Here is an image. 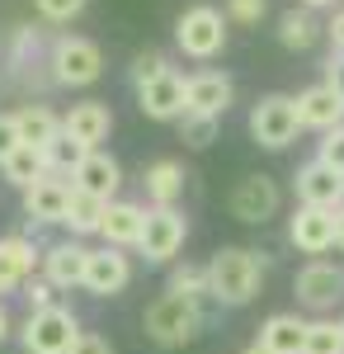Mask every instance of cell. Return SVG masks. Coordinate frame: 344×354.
<instances>
[{
  "instance_id": "cell-12",
  "label": "cell",
  "mask_w": 344,
  "mask_h": 354,
  "mask_svg": "<svg viewBox=\"0 0 344 354\" xmlns=\"http://www.w3.org/2000/svg\"><path fill=\"white\" fill-rule=\"evenodd\" d=\"M236 100V85L227 71H193L184 76V113H208V118H222Z\"/></svg>"
},
{
  "instance_id": "cell-19",
  "label": "cell",
  "mask_w": 344,
  "mask_h": 354,
  "mask_svg": "<svg viewBox=\"0 0 344 354\" xmlns=\"http://www.w3.org/2000/svg\"><path fill=\"white\" fill-rule=\"evenodd\" d=\"M297 118H302V128L330 133V128L344 123V100L325 81H316V85H307V90L297 95Z\"/></svg>"
},
{
  "instance_id": "cell-39",
  "label": "cell",
  "mask_w": 344,
  "mask_h": 354,
  "mask_svg": "<svg viewBox=\"0 0 344 354\" xmlns=\"http://www.w3.org/2000/svg\"><path fill=\"white\" fill-rule=\"evenodd\" d=\"M325 85L344 100V53H330V62H325Z\"/></svg>"
},
{
  "instance_id": "cell-36",
  "label": "cell",
  "mask_w": 344,
  "mask_h": 354,
  "mask_svg": "<svg viewBox=\"0 0 344 354\" xmlns=\"http://www.w3.org/2000/svg\"><path fill=\"white\" fill-rule=\"evenodd\" d=\"M57 288L48 283V279H28L24 283V298H28V312H48V307H57V298H52Z\"/></svg>"
},
{
  "instance_id": "cell-1",
  "label": "cell",
  "mask_w": 344,
  "mask_h": 354,
  "mask_svg": "<svg viewBox=\"0 0 344 354\" xmlns=\"http://www.w3.org/2000/svg\"><path fill=\"white\" fill-rule=\"evenodd\" d=\"M260 283H265V255L250 250V245H222L208 260V288L212 302H222V307L255 302Z\"/></svg>"
},
{
  "instance_id": "cell-15",
  "label": "cell",
  "mask_w": 344,
  "mask_h": 354,
  "mask_svg": "<svg viewBox=\"0 0 344 354\" xmlns=\"http://www.w3.org/2000/svg\"><path fill=\"white\" fill-rule=\"evenodd\" d=\"M292 185H297V203H307V208H344V175H335L330 165L321 161H307L297 175H292Z\"/></svg>"
},
{
  "instance_id": "cell-8",
  "label": "cell",
  "mask_w": 344,
  "mask_h": 354,
  "mask_svg": "<svg viewBox=\"0 0 344 354\" xmlns=\"http://www.w3.org/2000/svg\"><path fill=\"white\" fill-rule=\"evenodd\" d=\"M292 293H297L302 307H312V312H330L344 298V270L330 265V260H307L297 270V279H292Z\"/></svg>"
},
{
  "instance_id": "cell-4",
  "label": "cell",
  "mask_w": 344,
  "mask_h": 354,
  "mask_svg": "<svg viewBox=\"0 0 344 354\" xmlns=\"http://www.w3.org/2000/svg\"><path fill=\"white\" fill-rule=\"evenodd\" d=\"M48 66H52V81L57 85H95L104 76V53H99V43H90V38H80V33H61L52 43V53H48Z\"/></svg>"
},
{
  "instance_id": "cell-14",
  "label": "cell",
  "mask_w": 344,
  "mask_h": 354,
  "mask_svg": "<svg viewBox=\"0 0 344 354\" xmlns=\"http://www.w3.org/2000/svg\"><path fill=\"white\" fill-rule=\"evenodd\" d=\"M61 133L71 142H80L85 151H99V142L113 133V109L104 100H80V104H71L61 113Z\"/></svg>"
},
{
  "instance_id": "cell-32",
  "label": "cell",
  "mask_w": 344,
  "mask_h": 354,
  "mask_svg": "<svg viewBox=\"0 0 344 354\" xmlns=\"http://www.w3.org/2000/svg\"><path fill=\"white\" fill-rule=\"evenodd\" d=\"M165 71H175V66H170V57L160 53V48H146V53H137V57H133V66H128V76H133L137 90H142V85H151V81H160Z\"/></svg>"
},
{
  "instance_id": "cell-2",
  "label": "cell",
  "mask_w": 344,
  "mask_h": 354,
  "mask_svg": "<svg viewBox=\"0 0 344 354\" xmlns=\"http://www.w3.org/2000/svg\"><path fill=\"white\" fill-rule=\"evenodd\" d=\"M142 330H146L156 345H165V350L189 345V340L203 330V307H198V298H184V293H160V298L146 307Z\"/></svg>"
},
{
  "instance_id": "cell-3",
  "label": "cell",
  "mask_w": 344,
  "mask_h": 354,
  "mask_svg": "<svg viewBox=\"0 0 344 354\" xmlns=\"http://www.w3.org/2000/svg\"><path fill=\"white\" fill-rule=\"evenodd\" d=\"M227 28H231L227 10H217V5H189L184 15L175 19V43L193 62H212L227 48Z\"/></svg>"
},
{
  "instance_id": "cell-35",
  "label": "cell",
  "mask_w": 344,
  "mask_h": 354,
  "mask_svg": "<svg viewBox=\"0 0 344 354\" xmlns=\"http://www.w3.org/2000/svg\"><path fill=\"white\" fill-rule=\"evenodd\" d=\"M269 10V0H227V19L231 24H260Z\"/></svg>"
},
{
  "instance_id": "cell-11",
  "label": "cell",
  "mask_w": 344,
  "mask_h": 354,
  "mask_svg": "<svg viewBox=\"0 0 344 354\" xmlns=\"http://www.w3.org/2000/svg\"><path fill=\"white\" fill-rule=\"evenodd\" d=\"M66 203H71V180L66 175H43L38 185L24 189V213H28V232L66 222Z\"/></svg>"
},
{
  "instance_id": "cell-42",
  "label": "cell",
  "mask_w": 344,
  "mask_h": 354,
  "mask_svg": "<svg viewBox=\"0 0 344 354\" xmlns=\"http://www.w3.org/2000/svg\"><path fill=\"white\" fill-rule=\"evenodd\" d=\"M5 340H10V312L0 307V345H5Z\"/></svg>"
},
{
  "instance_id": "cell-9",
  "label": "cell",
  "mask_w": 344,
  "mask_h": 354,
  "mask_svg": "<svg viewBox=\"0 0 344 354\" xmlns=\"http://www.w3.org/2000/svg\"><path fill=\"white\" fill-rule=\"evenodd\" d=\"M133 283V260H128V250H118V245H99V250H90V265H85V293H95V298H118L123 288Z\"/></svg>"
},
{
  "instance_id": "cell-22",
  "label": "cell",
  "mask_w": 344,
  "mask_h": 354,
  "mask_svg": "<svg viewBox=\"0 0 344 354\" xmlns=\"http://www.w3.org/2000/svg\"><path fill=\"white\" fill-rule=\"evenodd\" d=\"M142 185H146V203H151V208H175L180 194H184V165L170 161V156H160V161L146 165Z\"/></svg>"
},
{
  "instance_id": "cell-7",
  "label": "cell",
  "mask_w": 344,
  "mask_h": 354,
  "mask_svg": "<svg viewBox=\"0 0 344 354\" xmlns=\"http://www.w3.org/2000/svg\"><path fill=\"white\" fill-rule=\"evenodd\" d=\"M189 236V218L180 208H146V227H142V241L137 250L151 260V265H170Z\"/></svg>"
},
{
  "instance_id": "cell-25",
  "label": "cell",
  "mask_w": 344,
  "mask_h": 354,
  "mask_svg": "<svg viewBox=\"0 0 344 354\" xmlns=\"http://www.w3.org/2000/svg\"><path fill=\"white\" fill-rule=\"evenodd\" d=\"M104 208H108L104 198L71 189V203H66V222H61V227H71V236H90V232H99V227H104Z\"/></svg>"
},
{
  "instance_id": "cell-21",
  "label": "cell",
  "mask_w": 344,
  "mask_h": 354,
  "mask_svg": "<svg viewBox=\"0 0 344 354\" xmlns=\"http://www.w3.org/2000/svg\"><path fill=\"white\" fill-rule=\"evenodd\" d=\"M33 265H43V255L33 250L28 236H0V293L24 288L33 279Z\"/></svg>"
},
{
  "instance_id": "cell-26",
  "label": "cell",
  "mask_w": 344,
  "mask_h": 354,
  "mask_svg": "<svg viewBox=\"0 0 344 354\" xmlns=\"http://www.w3.org/2000/svg\"><path fill=\"white\" fill-rule=\"evenodd\" d=\"M0 170H5V180H10L15 189H28V185H38L43 175H52V170H48V151H38V147H19Z\"/></svg>"
},
{
  "instance_id": "cell-20",
  "label": "cell",
  "mask_w": 344,
  "mask_h": 354,
  "mask_svg": "<svg viewBox=\"0 0 344 354\" xmlns=\"http://www.w3.org/2000/svg\"><path fill=\"white\" fill-rule=\"evenodd\" d=\"M142 227H146V208L133 203V198H113V203L104 208V227H99V236H104V245L128 250V245L142 241Z\"/></svg>"
},
{
  "instance_id": "cell-13",
  "label": "cell",
  "mask_w": 344,
  "mask_h": 354,
  "mask_svg": "<svg viewBox=\"0 0 344 354\" xmlns=\"http://www.w3.org/2000/svg\"><path fill=\"white\" fill-rule=\"evenodd\" d=\"M288 241L297 245L302 255L321 260V255L335 245V213H330V208H307V203H297V213L288 218Z\"/></svg>"
},
{
  "instance_id": "cell-40",
  "label": "cell",
  "mask_w": 344,
  "mask_h": 354,
  "mask_svg": "<svg viewBox=\"0 0 344 354\" xmlns=\"http://www.w3.org/2000/svg\"><path fill=\"white\" fill-rule=\"evenodd\" d=\"M325 33H330V48H335V53H344V10L330 19V28H325Z\"/></svg>"
},
{
  "instance_id": "cell-34",
  "label": "cell",
  "mask_w": 344,
  "mask_h": 354,
  "mask_svg": "<svg viewBox=\"0 0 344 354\" xmlns=\"http://www.w3.org/2000/svg\"><path fill=\"white\" fill-rule=\"evenodd\" d=\"M316 161H321V165H330L335 175H344V123H340V128H330V133H321V142H316Z\"/></svg>"
},
{
  "instance_id": "cell-29",
  "label": "cell",
  "mask_w": 344,
  "mask_h": 354,
  "mask_svg": "<svg viewBox=\"0 0 344 354\" xmlns=\"http://www.w3.org/2000/svg\"><path fill=\"white\" fill-rule=\"evenodd\" d=\"M217 128H222V118H208V113H184L180 118V142L193 147V151H203L217 142Z\"/></svg>"
},
{
  "instance_id": "cell-17",
  "label": "cell",
  "mask_w": 344,
  "mask_h": 354,
  "mask_svg": "<svg viewBox=\"0 0 344 354\" xmlns=\"http://www.w3.org/2000/svg\"><path fill=\"white\" fill-rule=\"evenodd\" d=\"M118 185H123V165L113 161L108 151H90V156L76 165V175H71V189L95 194V198H104V203L118 198Z\"/></svg>"
},
{
  "instance_id": "cell-23",
  "label": "cell",
  "mask_w": 344,
  "mask_h": 354,
  "mask_svg": "<svg viewBox=\"0 0 344 354\" xmlns=\"http://www.w3.org/2000/svg\"><path fill=\"white\" fill-rule=\"evenodd\" d=\"M260 345L269 354H302V345H307V322L297 312H274L265 326H260Z\"/></svg>"
},
{
  "instance_id": "cell-38",
  "label": "cell",
  "mask_w": 344,
  "mask_h": 354,
  "mask_svg": "<svg viewBox=\"0 0 344 354\" xmlns=\"http://www.w3.org/2000/svg\"><path fill=\"white\" fill-rule=\"evenodd\" d=\"M71 354H113V345H108L104 335H95V330H80V340H76Z\"/></svg>"
},
{
  "instance_id": "cell-31",
  "label": "cell",
  "mask_w": 344,
  "mask_h": 354,
  "mask_svg": "<svg viewBox=\"0 0 344 354\" xmlns=\"http://www.w3.org/2000/svg\"><path fill=\"white\" fill-rule=\"evenodd\" d=\"M85 156H90V151H85L80 142H71V137L61 133V137L52 142V147H48V170H52V175H66V180H71V175H76V165L85 161Z\"/></svg>"
},
{
  "instance_id": "cell-5",
  "label": "cell",
  "mask_w": 344,
  "mask_h": 354,
  "mask_svg": "<svg viewBox=\"0 0 344 354\" xmlns=\"http://www.w3.org/2000/svg\"><path fill=\"white\" fill-rule=\"evenodd\" d=\"M297 133H302L297 95H265V100H255V109H250V137H255V147L283 151V147L297 142Z\"/></svg>"
},
{
  "instance_id": "cell-6",
  "label": "cell",
  "mask_w": 344,
  "mask_h": 354,
  "mask_svg": "<svg viewBox=\"0 0 344 354\" xmlns=\"http://www.w3.org/2000/svg\"><path fill=\"white\" fill-rule=\"evenodd\" d=\"M28 354H71L80 340V317L71 307H48V312H28L24 330H19Z\"/></svg>"
},
{
  "instance_id": "cell-44",
  "label": "cell",
  "mask_w": 344,
  "mask_h": 354,
  "mask_svg": "<svg viewBox=\"0 0 344 354\" xmlns=\"http://www.w3.org/2000/svg\"><path fill=\"white\" fill-rule=\"evenodd\" d=\"M240 354H269L265 345H260V340H255V345H250V350H240Z\"/></svg>"
},
{
  "instance_id": "cell-41",
  "label": "cell",
  "mask_w": 344,
  "mask_h": 354,
  "mask_svg": "<svg viewBox=\"0 0 344 354\" xmlns=\"http://www.w3.org/2000/svg\"><path fill=\"white\" fill-rule=\"evenodd\" d=\"M335 245L344 250V208H335Z\"/></svg>"
},
{
  "instance_id": "cell-27",
  "label": "cell",
  "mask_w": 344,
  "mask_h": 354,
  "mask_svg": "<svg viewBox=\"0 0 344 354\" xmlns=\"http://www.w3.org/2000/svg\"><path fill=\"white\" fill-rule=\"evenodd\" d=\"M316 33H321V24L312 19V10H302V5L278 19V43H283L288 53H307V48L316 43Z\"/></svg>"
},
{
  "instance_id": "cell-24",
  "label": "cell",
  "mask_w": 344,
  "mask_h": 354,
  "mask_svg": "<svg viewBox=\"0 0 344 354\" xmlns=\"http://www.w3.org/2000/svg\"><path fill=\"white\" fill-rule=\"evenodd\" d=\"M15 123H19L24 147H38V151H48L57 137H61V113H52L48 104H24V109H15Z\"/></svg>"
},
{
  "instance_id": "cell-37",
  "label": "cell",
  "mask_w": 344,
  "mask_h": 354,
  "mask_svg": "<svg viewBox=\"0 0 344 354\" xmlns=\"http://www.w3.org/2000/svg\"><path fill=\"white\" fill-rule=\"evenodd\" d=\"M19 147H24V137H19V123H15V113H0V165L10 161Z\"/></svg>"
},
{
  "instance_id": "cell-43",
  "label": "cell",
  "mask_w": 344,
  "mask_h": 354,
  "mask_svg": "<svg viewBox=\"0 0 344 354\" xmlns=\"http://www.w3.org/2000/svg\"><path fill=\"white\" fill-rule=\"evenodd\" d=\"M302 10H325V5H335V0H297Z\"/></svg>"
},
{
  "instance_id": "cell-10",
  "label": "cell",
  "mask_w": 344,
  "mask_h": 354,
  "mask_svg": "<svg viewBox=\"0 0 344 354\" xmlns=\"http://www.w3.org/2000/svg\"><path fill=\"white\" fill-rule=\"evenodd\" d=\"M227 203H231V218L236 222L260 227V222H269L274 213H278L283 194H278V185H274L269 175H245V180H236V189H231Z\"/></svg>"
},
{
  "instance_id": "cell-28",
  "label": "cell",
  "mask_w": 344,
  "mask_h": 354,
  "mask_svg": "<svg viewBox=\"0 0 344 354\" xmlns=\"http://www.w3.org/2000/svg\"><path fill=\"white\" fill-rule=\"evenodd\" d=\"M302 354H344V322H307V345Z\"/></svg>"
},
{
  "instance_id": "cell-16",
  "label": "cell",
  "mask_w": 344,
  "mask_h": 354,
  "mask_svg": "<svg viewBox=\"0 0 344 354\" xmlns=\"http://www.w3.org/2000/svg\"><path fill=\"white\" fill-rule=\"evenodd\" d=\"M137 109L146 113L151 123H180L184 118V76L180 71H165L160 81L142 85L137 90Z\"/></svg>"
},
{
  "instance_id": "cell-30",
  "label": "cell",
  "mask_w": 344,
  "mask_h": 354,
  "mask_svg": "<svg viewBox=\"0 0 344 354\" xmlns=\"http://www.w3.org/2000/svg\"><path fill=\"white\" fill-rule=\"evenodd\" d=\"M170 293H184V298H212L208 288V265H175V274H170Z\"/></svg>"
},
{
  "instance_id": "cell-18",
  "label": "cell",
  "mask_w": 344,
  "mask_h": 354,
  "mask_svg": "<svg viewBox=\"0 0 344 354\" xmlns=\"http://www.w3.org/2000/svg\"><path fill=\"white\" fill-rule=\"evenodd\" d=\"M85 265H90V245H80V241H57L43 250V279L52 288H80Z\"/></svg>"
},
{
  "instance_id": "cell-33",
  "label": "cell",
  "mask_w": 344,
  "mask_h": 354,
  "mask_svg": "<svg viewBox=\"0 0 344 354\" xmlns=\"http://www.w3.org/2000/svg\"><path fill=\"white\" fill-rule=\"evenodd\" d=\"M85 5L90 0H33V10H38L43 24H71V19L85 15Z\"/></svg>"
}]
</instances>
